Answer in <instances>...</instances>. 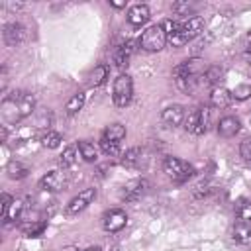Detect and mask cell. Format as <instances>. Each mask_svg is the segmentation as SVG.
<instances>
[{
    "label": "cell",
    "mask_w": 251,
    "mask_h": 251,
    "mask_svg": "<svg viewBox=\"0 0 251 251\" xmlns=\"http://www.w3.org/2000/svg\"><path fill=\"white\" fill-rule=\"evenodd\" d=\"M110 6H112V8H124L126 2H114V0H110Z\"/></svg>",
    "instance_id": "obj_37"
},
{
    "label": "cell",
    "mask_w": 251,
    "mask_h": 251,
    "mask_svg": "<svg viewBox=\"0 0 251 251\" xmlns=\"http://www.w3.org/2000/svg\"><path fill=\"white\" fill-rule=\"evenodd\" d=\"M249 96H251V82H241V84H237V86L231 90V98H235V100H239V102L247 100Z\"/></svg>",
    "instance_id": "obj_30"
},
{
    "label": "cell",
    "mask_w": 251,
    "mask_h": 251,
    "mask_svg": "<svg viewBox=\"0 0 251 251\" xmlns=\"http://www.w3.org/2000/svg\"><path fill=\"white\" fill-rule=\"evenodd\" d=\"M163 171H165V175H167L169 178H173V180H176V182L186 180V178L194 173L192 165L186 163V161H182V159H178V157H167V159L163 161Z\"/></svg>",
    "instance_id": "obj_3"
},
{
    "label": "cell",
    "mask_w": 251,
    "mask_h": 251,
    "mask_svg": "<svg viewBox=\"0 0 251 251\" xmlns=\"http://www.w3.org/2000/svg\"><path fill=\"white\" fill-rule=\"evenodd\" d=\"M184 129L190 131V133L202 135V127H200V112H198V110H192V112L184 118Z\"/></svg>",
    "instance_id": "obj_20"
},
{
    "label": "cell",
    "mask_w": 251,
    "mask_h": 251,
    "mask_svg": "<svg viewBox=\"0 0 251 251\" xmlns=\"http://www.w3.org/2000/svg\"><path fill=\"white\" fill-rule=\"evenodd\" d=\"M147 186H149V182L145 180V178H135V180H129L127 184H124V188H122V198L124 200H139L143 194H145V190H147Z\"/></svg>",
    "instance_id": "obj_7"
},
{
    "label": "cell",
    "mask_w": 251,
    "mask_h": 251,
    "mask_svg": "<svg viewBox=\"0 0 251 251\" xmlns=\"http://www.w3.org/2000/svg\"><path fill=\"white\" fill-rule=\"evenodd\" d=\"M12 96H14L16 104H18V110H20L22 120L27 118V116H31V112H33V108H35V98H33V94H29V92H14Z\"/></svg>",
    "instance_id": "obj_11"
},
{
    "label": "cell",
    "mask_w": 251,
    "mask_h": 251,
    "mask_svg": "<svg viewBox=\"0 0 251 251\" xmlns=\"http://www.w3.org/2000/svg\"><path fill=\"white\" fill-rule=\"evenodd\" d=\"M78 153L86 163H94L98 159V151L90 141H78Z\"/></svg>",
    "instance_id": "obj_21"
},
{
    "label": "cell",
    "mask_w": 251,
    "mask_h": 251,
    "mask_svg": "<svg viewBox=\"0 0 251 251\" xmlns=\"http://www.w3.org/2000/svg\"><path fill=\"white\" fill-rule=\"evenodd\" d=\"M67 184H69L67 175H65V173H61V171H51V173H47V175L39 180V186H41L43 190H49V192L65 190V188H67Z\"/></svg>",
    "instance_id": "obj_6"
},
{
    "label": "cell",
    "mask_w": 251,
    "mask_h": 251,
    "mask_svg": "<svg viewBox=\"0 0 251 251\" xmlns=\"http://www.w3.org/2000/svg\"><path fill=\"white\" fill-rule=\"evenodd\" d=\"M202 29H204V20H202L200 16L188 18L186 22H182V27H180V31H182V35H184L186 41H190V39H194L196 35H200Z\"/></svg>",
    "instance_id": "obj_12"
},
{
    "label": "cell",
    "mask_w": 251,
    "mask_h": 251,
    "mask_svg": "<svg viewBox=\"0 0 251 251\" xmlns=\"http://www.w3.org/2000/svg\"><path fill=\"white\" fill-rule=\"evenodd\" d=\"M61 141H63V137H61V133H57V131H49V129H47V131L41 135V145L47 147V149L59 147Z\"/></svg>",
    "instance_id": "obj_24"
},
{
    "label": "cell",
    "mask_w": 251,
    "mask_h": 251,
    "mask_svg": "<svg viewBox=\"0 0 251 251\" xmlns=\"http://www.w3.org/2000/svg\"><path fill=\"white\" fill-rule=\"evenodd\" d=\"M222 75H224V69L218 67V65H214V67H208V71L204 73L202 80H204L206 84H218L220 78H222Z\"/></svg>",
    "instance_id": "obj_26"
},
{
    "label": "cell",
    "mask_w": 251,
    "mask_h": 251,
    "mask_svg": "<svg viewBox=\"0 0 251 251\" xmlns=\"http://www.w3.org/2000/svg\"><path fill=\"white\" fill-rule=\"evenodd\" d=\"M192 10H194L192 2H175L173 4V12H176L178 16H188Z\"/></svg>",
    "instance_id": "obj_33"
},
{
    "label": "cell",
    "mask_w": 251,
    "mask_h": 251,
    "mask_svg": "<svg viewBox=\"0 0 251 251\" xmlns=\"http://www.w3.org/2000/svg\"><path fill=\"white\" fill-rule=\"evenodd\" d=\"M137 43H139V47H141L143 51L157 53V51H161V49L165 47V43H167V33H165V29H163L161 24H155V25H149V27L141 33V37H139Z\"/></svg>",
    "instance_id": "obj_1"
},
{
    "label": "cell",
    "mask_w": 251,
    "mask_h": 251,
    "mask_svg": "<svg viewBox=\"0 0 251 251\" xmlns=\"http://www.w3.org/2000/svg\"><path fill=\"white\" fill-rule=\"evenodd\" d=\"M139 159H141V149H139V147H131V149H127V151L124 153L122 165H124V167H133Z\"/></svg>",
    "instance_id": "obj_28"
},
{
    "label": "cell",
    "mask_w": 251,
    "mask_h": 251,
    "mask_svg": "<svg viewBox=\"0 0 251 251\" xmlns=\"http://www.w3.org/2000/svg\"><path fill=\"white\" fill-rule=\"evenodd\" d=\"M149 16H151V12H149V8L145 4H135L127 12V22L131 25H143L149 20Z\"/></svg>",
    "instance_id": "obj_15"
},
{
    "label": "cell",
    "mask_w": 251,
    "mask_h": 251,
    "mask_svg": "<svg viewBox=\"0 0 251 251\" xmlns=\"http://www.w3.org/2000/svg\"><path fill=\"white\" fill-rule=\"evenodd\" d=\"M239 127H241V124L235 116H226L218 124V135L220 137H233L239 131Z\"/></svg>",
    "instance_id": "obj_14"
},
{
    "label": "cell",
    "mask_w": 251,
    "mask_h": 251,
    "mask_svg": "<svg viewBox=\"0 0 251 251\" xmlns=\"http://www.w3.org/2000/svg\"><path fill=\"white\" fill-rule=\"evenodd\" d=\"M12 196L10 194H2V210H0V214H2V218L6 216V212H8V208H10V204H12Z\"/></svg>",
    "instance_id": "obj_35"
},
{
    "label": "cell",
    "mask_w": 251,
    "mask_h": 251,
    "mask_svg": "<svg viewBox=\"0 0 251 251\" xmlns=\"http://www.w3.org/2000/svg\"><path fill=\"white\" fill-rule=\"evenodd\" d=\"M239 155H241V159H243L245 163L251 165V139H243V141L239 143Z\"/></svg>",
    "instance_id": "obj_34"
},
{
    "label": "cell",
    "mask_w": 251,
    "mask_h": 251,
    "mask_svg": "<svg viewBox=\"0 0 251 251\" xmlns=\"http://www.w3.org/2000/svg\"><path fill=\"white\" fill-rule=\"evenodd\" d=\"M84 102H86V94H84V92H76V94H73V96L67 100V104H65V112H67L69 116H75L76 112L82 110Z\"/></svg>",
    "instance_id": "obj_17"
},
{
    "label": "cell",
    "mask_w": 251,
    "mask_h": 251,
    "mask_svg": "<svg viewBox=\"0 0 251 251\" xmlns=\"http://www.w3.org/2000/svg\"><path fill=\"white\" fill-rule=\"evenodd\" d=\"M133 51H135V41L129 39V41L122 43V45L116 49V53H114V63H116V67H118V69H126V67L129 65V59H131Z\"/></svg>",
    "instance_id": "obj_10"
},
{
    "label": "cell",
    "mask_w": 251,
    "mask_h": 251,
    "mask_svg": "<svg viewBox=\"0 0 251 251\" xmlns=\"http://www.w3.org/2000/svg\"><path fill=\"white\" fill-rule=\"evenodd\" d=\"M22 212H24V202H22V200H18V198H14V200H12V204H10V208H8V212H6V216H4L2 220L8 224V222H12V220L20 218V216H22Z\"/></svg>",
    "instance_id": "obj_25"
},
{
    "label": "cell",
    "mask_w": 251,
    "mask_h": 251,
    "mask_svg": "<svg viewBox=\"0 0 251 251\" xmlns=\"http://www.w3.org/2000/svg\"><path fill=\"white\" fill-rule=\"evenodd\" d=\"M84 251H100V247H88V249H84Z\"/></svg>",
    "instance_id": "obj_38"
},
{
    "label": "cell",
    "mask_w": 251,
    "mask_h": 251,
    "mask_svg": "<svg viewBox=\"0 0 251 251\" xmlns=\"http://www.w3.org/2000/svg\"><path fill=\"white\" fill-rule=\"evenodd\" d=\"M6 173H8V176H10V178L20 180V178H25L29 171H27V167H25V165H22V163H18V161H10V163L6 165Z\"/></svg>",
    "instance_id": "obj_22"
},
{
    "label": "cell",
    "mask_w": 251,
    "mask_h": 251,
    "mask_svg": "<svg viewBox=\"0 0 251 251\" xmlns=\"http://www.w3.org/2000/svg\"><path fill=\"white\" fill-rule=\"evenodd\" d=\"M47 229V222H31L29 226H25L24 227V233L27 235V237H39L43 231Z\"/></svg>",
    "instance_id": "obj_29"
},
{
    "label": "cell",
    "mask_w": 251,
    "mask_h": 251,
    "mask_svg": "<svg viewBox=\"0 0 251 251\" xmlns=\"http://www.w3.org/2000/svg\"><path fill=\"white\" fill-rule=\"evenodd\" d=\"M233 235V241L235 243H239V245H251V226H247V224H235L233 226V231H231Z\"/></svg>",
    "instance_id": "obj_16"
},
{
    "label": "cell",
    "mask_w": 251,
    "mask_h": 251,
    "mask_svg": "<svg viewBox=\"0 0 251 251\" xmlns=\"http://www.w3.org/2000/svg\"><path fill=\"white\" fill-rule=\"evenodd\" d=\"M235 214H237L241 224L251 226V202L249 200H239L235 206Z\"/></svg>",
    "instance_id": "obj_23"
},
{
    "label": "cell",
    "mask_w": 251,
    "mask_h": 251,
    "mask_svg": "<svg viewBox=\"0 0 251 251\" xmlns=\"http://www.w3.org/2000/svg\"><path fill=\"white\" fill-rule=\"evenodd\" d=\"M198 112H200V127H202V133H206L208 127H210V122H212V112H210L208 106L198 108Z\"/></svg>",
    "instance_id": "obj_32"
},
{
    "label": "cell",
    "mask_w": 251,
    "mask_h": 251,
    "mask_svg": "<svg viewBox=\"0 0 251 251\" xmlns=\"http://www.w3.org/2000/svg\"><path fill=\"white\" fill-rule=\"evenodd\" d=\"M110 76V69H108V65H98V67H94V71L90 73V86H102L104 82H106V78Z\"/></svg>",
    "instance_id": "obj_18"
},
{
    "label": "cell",
    "mask_w": 251,
    "mask_h": 251,
    "mask_svg": "<svg viewBox=\"0 0 251 251\" xmlns=\"http://www.w3.org/2000/svg\"><path fill=\"white\" fill-rule=\"evenodd\" d=\"M231 100H233L231 98V92L227 88H224V86H214L212 92H210V104L214 108H218V110L227 108L231 104Z\"/></svg>",
    "instance_id": "obj_13"
},
{
    "label": "cell",
    "mask_w": 251,
    "mask_h": 251,
    "mask_svg": "<svg viewBox=\"0 0 251 251\" xmlns=\"http://www.w3.org/2000/svg\"><path fill=\"white\" fill-rule=\"evenodd\" d=\"M4 41H6V45H10V47H16V45H20L24 39H25V29H24V25L22 24H8L6 27H4Z\"/></svg>",
    "instance_id": "obj_9"
},
{
    "label": "cell",
    "mask_w": 251,
    "mask_h": 251,
    "mask_svg": "<svg viewBox=\"0 0 251 251\" xmlns=\"http://www.w3.org/2000/svg\"><path fill=\"white\" fill-rule=\"evenodd\" d=\"M131 96H133V82H131V76H129V75H120V76L114 80V88H112L114 104H116L118 108H126V106L131 102Z\"/></svg>",
    "instance_id": "obj_2"
},
{
    "label": "cell",
    "mask_w": 251,
    "mask_h": 251,
    "mask_svg": "<svg viewBox=\"0 0 251 251\" xmlns=\"http://www.w3.org/2000/svg\"><path fill=\"white\" fill-rule=\"evenodd\" d=\"M100 149L108 155V157H118L120 155V145L116 141H110L106 137H100Z\"/></svg>",
    "instance_id": "obj_31"
},
{
    "label": "cell",
    "mask_w": 251,
    "mask_h": 251,
    "mask_svg": "<svg viewBox=\"0 0 251 251\" xmlns=\"http://www.w3.org/2000/svg\"><path fill=\"white\" fill-rule=\"evenodd\" d=\"M102 137H106V139H110V141L120 143V141L126 137V126H122V124H110V126H106V129H104Z\"/></svg>",
    "instance_id": "obj_19"
},
{
    "label": "cell",
    "mask_w": 251,
    "mask_h": 251,
    "mask_svg": "<svg viewBox=\"0 0 251 251\" xmlns=\"http://www.w3.org/2000/svg\"><path fill=\"white\" fill-rule=\"evenodd\" d=\"M243 57H245V61H247V63L251 65V45H249V47L245 49V53H243Z\"/></svg>",
    "instance_id": "obj_36"
},
{
    "label": "cell",
    "mask_w": 251,
    "mask_h": 251,
    "mask_svg": "<svg viewBox=\"0 0 251 251\" xmlns=\"http://www.w3.org/2000/svg\"><path fill=\"white\" fill-rule=\"evenodd\" d=\"M94 198H96V188H84V190H80V192L67 204V214L75 216V214L86 210V208L94 202Z\"/></svg>",
    "instance_id": "obj_4"
},
{
    "label": "cell",
    "mask_w": 251,
    "mask_h": 251,
    "mask_svg": "<svg viewBox=\"0 0 251 251\" xmlns=\"http://www.w3.org/2000/svg\"><path fill=\"white\" fill-rule=\"evenodd\" d=\"M184 118H186V116H184V108H182L180 104L167 106V108L163 110V114H161L163 124L169 126V127H176V126L184 124Z\"/></svg>",
    "instance_id": "obj_8"
},
{
    "label": "cell",
    "mask_w": 251,
    "mask_h": 251,
    "mask_svg": "<svg viewBox=\"0 0 251 251\" xmlns=\"http://www.w3.org/2000/svg\"><path fill=\"white\" fill-rule=\"evenodd\" d=\"M126 224H127V216H126V212L120 210V208H114V210L106 212L104 218H102V227H104L106 231H110V233H116V231L124 229Z\"/></svg>",
    "instance_id": "obj_5"
},
{
    "label": "cell",
    "mask_w": 251,
    "mask_h": 251,
    "mask_svg": "<svg viewBox=\"0 0 251 251\" xmlns=\"http://www.w3.org/2000/svg\"><path fill=\"white\" fill-rule=\"evenodd\" d=\"M75 161H76V147L75 145H71V147H67L63 153H61V157H59V163H61V167H73L75 165Z\"/></svg>",
    "instance_id": "obj_27"
}]
</instances>
